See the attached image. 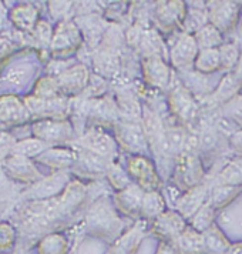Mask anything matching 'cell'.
<instances>
[{"instance_id": "obj_50", "label": "cell", "mask_w": 242, "mask_h": 254, "mask_svg": "<svg viewBox=\"0 0 242 254\" xmlns=\"http://www.w3.org/2000/svg\"><path fill=\"white\" fill-rule=\"evenodd\" d=\"M10 190H12V183H10L7 174L4 173L3 166H1V163H0V200L9 197Z\"/></svg>"}, {"instance_id": "obj_47", "label": "cell", "mask_w": 242, "mask_h": 254, "mask_svg": "<svg viewBox=\"0 0 242 254\" xmlns=\"http://www.w3.org/2000/svg\"><path fill=\"white\" fill-rule=\"evenodd\" d=\"M118 109L120 112L124 116H128L131 119L140 116V107L139 103L136 100H133L131 97H127V99H120L118 100Z\"/></svg>"}, {"instance_id": "obj_1", "label": "cell", "mask_w": 242, "mask_h": 254, "mask_svg": "<svg viewBox=\"0 0 242 254\" xmlns=\"http://www.w3.org/2000/svg\"><path fill=\"white\" fill-rule=\"evenodd\" d=\"M89 197V190L80 182H70L67 189L48 200L22 201L13 213L17 230V246L22 250L33 247L45 236L67 226Z\"/></svg>"}, {"instance_id": "obj_18", "label": "cell", "mask_w": 242, "mask_h": 254, "mask_svg": "<svg viewBox=\"0 0 242 254\" xmlns=\"http://www.w3.org/2000/svg\"><path fill=\"white\" fill-rule=\"evenodd\" d=\"M89 70L84 64H74L56 80L61 94H81L89 84Z\"/></svg>"}, {"instance_id": "obj_36", "label": "cell", "mask_w": 242, "mask_h": 254, "mask_svg": "<svg viewBox=\"0 0 242 254\" xmlns=\"http://www.w3.org/2000/svg\"><path fill=\"white\" fill-rule=\"evenodd\" d=\"M53 29L46 20H39L33 32L30 33V46L45 50L50 47L53 40Z\"/></svg>"}, {"instance_id": "obj_9", "label": "cell", "mask_w": 242, "mask_h": 254, "mask_svg": "<svg viewBox=\"0 0 242 254\" xmlns=\"http://www.w3.org/2000/svg\"><path fill=\"white\" fill-rule=\"evenodd\" d=\"M148 221L140 219L126 233H123L107 250L105 254H136L141 242L148 234Z\"/></svg>"}, {"instance_id": "obj_28", "label": "cell", "mask_w": 242, "mask_h": 254, "mask_svg": "<svg viewBox=\"0 0 242 254\" xmlns=\"http://www.w3.org/2000/svg\"><path fill=\"white\" fill-rule=\"evenodd\" d=\"M93 66L97 74L105 76V77H111L120 69V62L114 52L111 50H97L93 56Z\"/></svg>"}, {"instance_id": "obj_32", "label": "cell", "mask_w": 242, "mask_h": 254, "mask_svg": "<svg viewBox=\"0 0 242 254\" xmlns=\"http://www.w3.org/2000/svg\"><path fill=\"white\" fill-rule=\"evenodd\" d=\"M32 76L30 66L26 63H17L13 64L9 70H6L4 76L1 77V87L4 89H19L23 86L24 81Z\"/></svg>"}, {"instance_id": "obj_4", "label": "cell", "mask_w": 242, "mask_h": 254, "mask_svg": "<svg viewBox=\"0 0 242 254\" xmlns=\"http://www.w3.org/2000/svg\"><path fill=\"white\" fill-rule=\"evenodd\" d=\"M36 139L45 141L47 146H57L69 143L73 139V126L66 120H37L32 126Z\"/></svg>"}, {"instance_id": "obj_40", "label": "cell", "mask_w": 242, "mask_h": 254, "mask_svg": "<svg viewBox=\"0 0 242 254\" xmlns=\"http://www.w3.org/2000/svg\"><path fill=\"white\" fill-rule=\"evenodd\" d=\"M107 179L110 182L111 187L117 190V191H121L124 189H127L128 186H131V180H130V176H128L127 170H124L123 167H120L118 164L111 163L108 170H107Z\"/></svg>"}, {"instance_id": "obj_34", "label": "cell", "mask_w": 242, "mask_h": 254, "mask_svg": "<svg viewBox=\"0 0 242 254\" xmlns=\"http://www.w3.org/2000/svg\"><path fill=\"white\" fill-rule=\"evenodd\" d=\"M195 42L198 45L199 52L201 50H209V49H217L218 45H221L222 37H221V32L214 26V24H207L202 29H199L195 32Z\"/></svg>"}, {"instance_id": "obj_48", "label": "cell", "mask_w": 242, "mask_h": 254, "mask_svg": "<svg viewBox=\"0 0 242 254\" xmlns=\"http://www.w3.org/2000/svg\"><path fill=\"white\" fill-rule=\"evenodd\" d=\"M199 147H201L199 137L195 136V134H187L181 154L183 156H195V150H198Z\"/></svg>"}, {"instance_id": "obj_35", "label": "cell", "mask_w": 242, "mask_h": 254, "mask_svg": "<svg viewBox=\"0 0 242 254\" xmlns=\"http://www.w3.org/2000/svg\"><path fill=\"white\" fill-rule=\"evenodd\" d=\"M194 67L199 73H214L215 70L221 69V59H219L218 49L201 50L196 56Z\"/></svg>"}, {"instance_id": "obj_26", "label": "cell", "mask_w": 242, "mask_h": 254, "mask_svg": "<svg viewBox=\"0 0 242 254\" xmlns=\"http://www.w3.org/2000/svg\"><path fill=\"white\" fill-rule=\"evenodd\" d=\"M76 23L79 24L77 27L80 29V32L90 47L96 46L104 37L105 26H103L101 19L97 17L96 14H84L81 17H77Z\"/></svg>"}, {"instance_id": "obj_41", "label": "cell", "mask_w": 242, "mask_h": 254, "mask_svg": "<svg viewBox=\"0 0 242 254\" xmlns=\"http://www.w3.org/2000/svg\"><path fill=\"white\" fill-rule=\"evenodd\" d=\"M60 87H58L57 80L54 77H43L37 81L35 87V93L33 96L39 97V99H56V97H61L60 96Z\"/></svg>"}, {"instance_id": "obj_25", "label": "cell", "mask_w": 242, "mask_h": 254, "mask_svg": "<svg viewBox=\"0 0 242 254\" xmlns=\"http://www.w3.org/2000/svg\"><path fill=\"white\" fill-rule=\"evenodd\" d=\"M238 6L232 1H219L209 12V19L218 30H228L237 20Z\"/></svg>"}, {"instance_id": "obj_13", "label": "cell", "mask_w": 242, "mask_h": 254, "mask_svg": "<svg viewBox=\"0 0 242 254\" xmlns=\"http://www.w3.org/2000/svg\"><path fill=\"white\" fill-rule=\"evenodd\" d=\"M77 147L81 150L92 151L101 157L110 159L115 153V141L107 133L98 128H92L84 133L80 139L76 141Z\"/></svg>"}, {"instance_id": "obj_57", "label": "cell", "mask_w": 242, "mask_h": 254, "mask_svg": "<svg viewBox=\"0 0 242 254\" xmlns=\"http://www.w3.org/2000/svg\"><path fill=\"white\" fill-rule=\"evenodd\" d=\"M225 254H242V243L231 244V247L228 249V252Z\"/></svg>"}, {"instance_id": "obj_23", "label": "cell", "mask_w": 242, "mask_h": 254, "mask_svg": "<svg viewBox=\"0 0 242 254\" xmlns=\"http://www.w3.org/2000/svg\"><path fill=\"white\" fill-rule=\"evenodd\" d=\"M144 76L148 84L157 89H165L170 83V69L165 66L161 58L144 59Z\"/></svg>"}, {"instance_id": "obj_8", "label": "cell", "mask_w": 242, "mask_h": 254, "mask_svg": "<svg viewBox=\"0 0 242 254\" xmlns=\"http://www.w3.org/2000/svg\"><path fill=\"white\" fill-rule=\"evenodd\" d=\"M211 189H212L211 182H204L201 185L187 190L181 194L174 210H177L185 220H191L196 211L208 201Z\"/></svg>"}, {"instance_id": "obj_53", "label": "cell", "mask_w": 242, "mask_h": 254, "mask_svg": "<svg viewBox=\"0 0 242 254\" xmlns=\"http://www.w3.org/2000/svg\"><path fill=\"white\" fill-rule=\"evenodd\" d=\"M13 50H14V43H12L4 36H0V59L6 58L7 55L12 53Z\"/></svg>"}, {"instance_id": "obj_5", "label": "cell", "mask_w": 242, "mask_h": 254, "mask_svg": "<svg viewBox=\"0 0 242 254\" xmlns=\"http://www.w3.org/2000/svg\"><path fill=\"white\" fill-rule=\"evenodd\" d=\"M24 104L30 116L40 120H63L67 112H70V100L64 97L39 99L36 96H27L24 97Z\"/></svg>"}, {"instance_id": "obj_55", "label": "cell", "mask_w": 242, "mask_h": 254, "mask_svg": "<svg viewBox=\"0 0 242 254\" xmlns=\"http://www.w3.org/2000/svg\"><path fill=\"white\" fill-rule=\"evenodd\" d=\"M155 254H177L175 253V250H174L173 244H170V243H160V246H158V250H157V253Z\"/></svg>"}, {"instance_id": "obj_43", "label": "cell", "mask_w": 242, "mask_h": 254, "mask_svg": "<svg viewBox=\"0 0 242 254\" xmlns=\"http://www.w3.org/2000/svg\"><path fill=\"white\" fill-rule=\"evenodd\" d=\"M14 244H17L16 227L10 223L0 221V250H10Z\"/></svg>"}, {"instance_id": "obj_17", "label": "cell", "mask_w": 242, "mask_h": 254, "mask_svg": "<svg viewBox=\"0 0 242 254\" xmlns=\"http://www.w3.org/2000/svg\"><path fill=\"white\" fill-rule=\"evenodd\" d=\"M198 53H199V49L196 45L195 37L188 35V33H184L175 42V45L171 49L170 58H171V63L174 67L183 70L195 63Z\"/></svg>"}, {"instance_id": "obj_14", "label": "cell", "mask_w": 242, "mask_h": 254, "mask_svg": "<svg viewBox=\"0 0 242 254\" xmlns=\"http://www.w3.org/2000/svg\"><path fill=\"white\" fill-rule=\"evenodd\" d=\"M115 137L130 153H143L147 150V137L144 128L137 123H118L115 126Z\"/></svg>"}, {"instance_id": "obj_22", "label": "cell", "mask_w": 242, "mask_h": 254, "mask_svg": "<svg viewBox=\"0 0 242 254\" xmlns=\"http://www.w3.org/2000/svg\"><path fill=\"white\" fill-rule=\"evenodd\" d=\"M77 157H79L77 151L70 150V149H60V147H53V149L48 147L36 160L46 164L48 167L58 169V172H60V170H64L67 167L74 166L77 162Z\"/></svg>"}, {"instance_id": "obj_27", "label": "cell", "mask_w": 242, "mask_h": 254, "mask_svg": "<svg viewBox=\"0 0 242 254\" xmlns=\"http://www.w3.org/2000/svg\"><path fill=\"white\" fill-rule=\"evenodd\" d=\"M165 207H167V201L164 194L160 193V190L145 191L141 204V219L151 223L165 211Z\"/></svg>"}, {"instance_id": "obj_16", "label": "cell", "mask_w": 242, "mask_h": 254, "mask_svg": "<svg viewBox=\"0 0 242 254\" xmlns=\"http://www.w3.org/2000/svg\"><path fill=\"white\" fill-rule=\"evenodd\" d=\"M81 36L79 27L73 22H61L56 29L50 49L56 55H67L80 46Z\"/></svg>"}, {"instance_id": "obj_49", "label": "cell", "mask_w": 242, "mask_h": 254, "mask_svg": "<svg viewBox=\"0 0 242 254\" xmlns=\"http://www.w3.org/2000/svg\"><path fill=\"white\" fill-rule=\"evenodd\" d=\"M48 7H50L51 16L58 17V16H66V13L73 7V3L71 1H50Z\"/></svg>"}, {"instance_id": "obj_11", "label": "cell", "mask_w": 242, "mask_h": 254, "mask_svg": "<svg viewBox=\"0 0 242 254\" xmlns=\"http://www.w3.org/2000/svg\"><path fill=\"white\" fill-rule=\"evenodd\" d=\"M32 116L26 104L22 103L14 96L0 97V130L10 128L12 126H20L27 122Z\"/></svg>"}, {"instance_id": "obj_33", "label": "cell", "mask_w": 242, "mask_h": 254, "mask_svg": "<svg viewBox=\"0 0 242 254\" xmlns=\"http://www.w3.org/2000/svg\"><path fill=\"white\" fill-rule=\"evenodd\" d=\"M48 149L45 141L36 139V137H27L23 140H17L16 144L13 146L12 154H17V156H23L27 159H37L42 153Z\"/></svg>"}, {"instance_id": "obj_56", "label": "cell", "mask_w": 242, "mask_h": 254, "mask_svg": "<svg viewBox=\"0 0 242 254\" xmlns=\"http://www.w3.org/2000/svg\"><path fill=\"white\" fill-rule=\"evenodd\" d=\"M232 74H234V77L242 84V55L240 56V60H238V63H237V66H235Z\"/></svg>"}, {"instance_id": "obj_7", "label": "cell", "mask_w": 242, "mask_h": 254, "mask_svg": "<svg viewBox=\"0 0 242 254\" xmlns=\"http://www.w3.org/2000/svg\"><path fill=\"white\" fill-rule=\"evenodd\" d=\"M1 166L9 179H14L16 182H20L24 185L32 186L43 179L33 162L23 156L10 154L7 159L1 162Z\"/></svg>"}, {"instance_id": "obj_20", "label": "cell", "mask_w": 242, "mask_h": 254, "mask_svg": "<svg viewBox=\"0 0 242 254\" xmlns=\"http://www.w3.org/2000/svg\"><path fill=\"white\" fill-rule=\"evenodd\" d=\"M77 153H79V157L74 164L76 173H81L84 176H103V174L105 176L107 174V170L111 164L108 162V159L94 154L92 151L81 150V149H79Z\"/></svg>"}, {"instance_id": "obj_21", "label": "cell", "mask_w": 242, "mask_h": 254, "mask_svg": "<svg viewBox=\"0 0 242 254\" xmlns=\"http://www.w3.org/2000/svg\"><path fill=\"white\" fill-rule=\"evenodd\" d=\"M177 254H207L204 234L188 226L185 231L173 243Z\"/></svg>"}, {"instance_id": "obj_29", "label": "cell", "mask_w": 242, "mask_h": 254, "mask_svg": "<svg viewBox=\"0 0 242 254\" xmlns=\"http://www.w3.org/2000/svg\"><path fill=\"white\" fill-rule=\"evenodd\" d=\"M39 254H69L70 242L63 233H50L37 243Z\"/></svg>"}, {"instance_id": "obj_15", "label": "cell", "mask_w": 242, "mask_h": 254, "mask_svg": "<svg viewBox=\"0 0 242 254\" xmlns=\"http://www.w3.org/2000/svg\"><path fill=\"white\" fill-rule=\"evenodd\" d=\"M127 173L137 180V185L145 191L160 190L162 187L161 180L157 176L152 164L144 157H133L130 159Z\"/></svg>"}, {"instance_id": "obj_39", "label": "cell", "mask_w": 242, "mask_h": 254, "mask_svg": "<svg viewBox=\"0 0 242 254\" xmlns=\"http://www.w3.org/2000/svg\"><path fill=\"white\" fill-rule=\"evenodd\" d=\"M141 50L147 58H161L162 56V42L161 37L158 36L157 32L148 30L144 33L143 42H141ZM162 59V58H161Z\"/></svg>"}, {"instance_id": "obj_51", "label": "cell", "mask_w": 242, "mask_h": 254, "mask_svg": "<svg viewBox=\"0 0 242 254\" xmlns=\"http://www.w3.org/2000/svg\"><path fill=\"white\" fill-rule=\"evenodd\" d=\"M10 16L7 14V9L4 7V4L0 1V36H4L10 30Z\"/></svg>"}, {"instance_id": "obj_31", "label": "cell", "mask_w": 242, "mask_h": 254, "mask_svg": "<svg viewBox=\"0 0 242 254\" xmlns=\"http://www.w3.org/2000/svg\"><path fill=\"white\" fill-rule=\"evenodd\" d=\"M242 191V186H214L208 201L217 211L227 207L231 201Z\"/></svg>"}, {"instance_id": "obj_59", "label": "cell", "mask_w": 242, "mask_h": 254, "mask_svg": "<svg viewBox=\"0 0 242 254\" xmlns=\"http://www.w3.org/2000/svg\"><path fill=\"white\" fill-rule=\"evenodd\" d=\"M13 254H16V253H13Z\"/></svg>"}, {"instance_id": "obj_46", "label": "cell", "mask_w": 242, "mask_h": 254, "mask_svg": "<svg viewBox=\"0 0 242 254\" xmlns=\"http://www.w3.org/2000/svg\"><path fill=\"white\" fill-rule=\"evenodd\" d=\"M74 64L71 62H64V60H51L48 64H47L46 71L50 77H54L57 79L60 74H63L66 70H69L70 67H73Z\"/></svg>"}, {"instance_id": "obj_10", "label": "cell", "mask_w": 242, "mask_h": 254, "mask_svg": "<svg viewBox=\"0 0 242 254\" xmlns=\"http://www.w3.org/2000/svg\"><path fill=\"white\" fill-rule=\"evenodd\" d=\"M201 183H204V173L195 156H183L174 176V186L184 193Z\"/></svg>"}, {"instance_id": "obj_45", "label": "cell", "mask_w": 242, "mask_h": 254, "mask_svg": "<svg viewBox=\"0 0 242 254\" xmlns=\"http://www.w3.org/2000/svg\"><path fill=\"white\" fill-rule=\"evenodd\" d=\"M17 139L12 134V131L0 130V163L7 159L12 154L13 146L16 144Z\"/></svg>"}, {"instance_id": "obj_12", "label": "cell", "mask_w": 242, "mask_h": 254, "mask_svg": "<svg viewBox=\"0 0 242 254\" xmlns=\"http://www.w3.org/2000/svg\"><path fill=\"white\" fill-rule=\"evenodd\" d=\"M144 193H145V190L134 183L121 191H117V194L114 196L115 208L130 219L140 220L141 219V204H143Z\"/></svg>"}, {"instance_id": "obj_2", "label": "cell", "mask_w": 242, "mask_h": 254, "mask_svg": "<svg viewBox=\"0 0 242 254\" xmlns=\"http://www.w3.org/2000/svg\"><path fill=\"white\" fill-rule=\"evenodd\" d=\"M83 229L86 234L113 244L123 234L124 221L118 217L115 206L107 197H97L86 210Z\"/></svg>"}, {"instance_id": "obj_58", "label": "cell", "mask_w": 242, "mask_h": 254, "mask_svg": "<svg viewBox=\"0 0 242 254\" xmlns=\"http://www.w3.org/2000/svg\"><path fill=\"white\" fill-rule=\"evenodd\" d=\"M240 40H241V43H242V26L240 27Z\"/></svg>"}, {"instance_id": "obj_37", "label": "cell", "mask_w": 242, "mask_h": 254, "mask_svg": "<svg viewBox=\"0 0 242 254\" xmlns=\"http://www.w3.org/2000/svg\"><path fill=\"white\" fill-rule=\"evenodd\" d=\"M215 214H217V210L212 207V204L209 201H207L193 216V219L190 220V226L193 229H195L196 231H199V233H204L208 227H211L214 224Z\"/></svg>"}, {"instance_id": "obj_30", "label": "cell", "mask_w": 242, "mask_h": 254, "mask_svg": "<svg viewBox=\"0 0 242 254\" xmlns=\"http://www.w3.org/2000/svg\"><path fill=\"white\" fill-rule=\"evenodd\" d=\"M202 234L207 246V254H225L232 244L215 223Z\"/></svg>"}, {"instance_id": "obj_52", "label": "cell", "mask_w": 242, "mask_h": 254, "mask_svg": "<svg viewBox=\"0 0 242 254\" xmlns=\"http://www.w3.org/2000/svg\"><path fill=\"white\" fill-rule=\"evenodd\" d=\"M199 144L202 149H212L217 144V131L214 130H208L201 137H199Z\"/></svg>"}, {"instance_id": "obj_6", "label": "cell", "mask_w": 242, "mask_h": 254, "mask_svg": "<svg viewBox=\"0 0 242 254\" xmlns=\"http://www.w3.org/2000/svg\"><path fill=\"white\" fill-rule=\"evenodd\" d=\"M188 227L187 220L177 210H165L150 223V231L161 242L173 244Z\"/></svg>"}, {"instance_id": "obj_3", "label": "cell", "mask_w": 242, "mask_h": 254, "mask_svg": "<svg viewBox=\"0 0 242 254\" xmlns=\"http://www.w3.org/2000/svg\"><path fill=\"white\" fill-rule=\"evenodd\" d=\"M70 183V177L67 172L60 170L57 173L51 174L48 177L42 179L30 187H27L20 194L22 201H32V200H48L53 197L60 196Z\"/></svg>"}, {"instance_id": "obj_38", "label": "cell", "mask_w": 242, "mask_h": 254, "mask_svg": "<svg viewBox=\"0 0 242 254\" xmlns=\"http://www.w3.org/2000/svg\"><path fill=\"white\" fill-rule=\"evenodd\" d=\"M240 87H241V83L234 77V74H228V76H225L222 79L219 87L217 89V92L212 94L211 99L215 103H218V102H221V103L228 102V100H231L238 93Z\"/></svg>"}, {"instance_id": "obj_42", "label": "cell", "mask_w": 242, "mask_h": 254, "mask_svg": "<svg viewBox=\"0 0 242 254\" xmlns=\"http://www.w3.org/2000/svg\"><path fill=\"white\" fill-rule=\"evenodd\" d=\"M219 59H221V69L231 70L235 69L238 60H240V49L234 43L222 45L219 47Z\"/></svg>"}, {"instance_id": "obj_19", "label": "cell", "mask_w": 242, "mask_h": 254, "mask_svg": "<svg viewBox=\"0 0 242 254\" xmlns=\"http://www.w3.org/2000/svg\"><path fill=\"white\" fill-rule=\"evenodd\" d=\"M170 104H171V110L178 119L184 120V122H191L195 119L196 115V103L193 99V96L190 92L183 87L178 86L175 87L171 94H170Z\"/></svg>"}, {"instance_id": "obj_54", "label": "cell", "mask_w": 242, "mask_h": 254, "mask_svg": "<svg viewBox=\"0 0 242 254\" xmlns=\"http://www.w3.org/2000/svg\"><path fill=\"white\" fill-rule=\"evenodd\" d=\"M231 144L234 149L240 150L242 153V130L241 131H237L231 136Z\"/></svg>"}, {"instance_id": "obj_44", "label": "cell", "mask_w": 242, "mask_h": 254, "mask_svg": "<svg viewBox=\"0 0 242 254\" xmlns=\"http://www.w3.org/2000/svg\"><path fill=\"white\" fill-rule=\"evenodd\" d=\"M165 136L168 139V143H170V146L173 149L174 154L181 153L183 146H184L185 137H187L184 128H181V127H170L168 130H165Z\"/></svg>"}, {"instance_id": "obj_24", "label": "cell", "mask_w": 242, "mask_h": 254, "mask_svg": "<svg viewBox=\"0 0 242 254\" xmlns=\"http://www.w3.org/2000/svg\"><path fill=\"white\" fill-rule=\"evenodd\" d=\"M10 22L13 27L22 33H32L37 24V10L33 4L23 3L16 6L10 13Z\"/></svg>"}]
</instances>
